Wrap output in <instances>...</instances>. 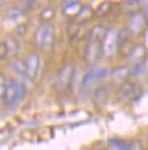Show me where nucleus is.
<instances>
[{
  "instance_id": "nucleus-8",
  "label": "nucleus",
  "mask_w": 148,
  "mask_h": 150,
  "mask_svg": "<svg viewBox=\"0 0 148 150\" xmlns=\"http://www.w3.org/2000/svg\"><path fill=\"white\" fill-rule=\"evenodd\" d=\"M137 93H139V92H138L137 86L134 84H125V85H122V87L120 89L119 95L121 96V98L126 100V98L133 97L134 95H137Z\"/></svg>"
},
{
  "instance_id": "nucleus-16",
  "label": "nucleus",
  "mask_w": 148,
  "mask_h": 150,
  "mask_svg": "<svg viewBox=\"0 0 148 150\" xmlns=\"http://www.w3.org/2000/svg\"><path fill=\"white\" fill-rule=\"evenodd\" d=\"M127 74H128L127 69L119 68V69H116V70L114 71V76H115L116 79H119V80H122V79H125V78L127 76Z\"/></svg>"
},
{
  "instance_id": "nucleus-17",
  "label": "nucleus",
  "mask_w": 148,
  "mask_h": 150,
  "mask_svg": "<svg viewBox=\"0 0 148 150\" xmlns=\"http://www.w3.org/2000/svg\"><path fill=\"white\" fill-rule=\"evenodd\" d=\"M9 55V51H8V47H6V45L3 42L0 43V60H4L6 57Z\"/></svg>"
},
{
  "instance_id": "nucleus-9",
  "label": "nucleus",
  "mask_w": 148,
  "mask_h": 150,
  "mask_svg": "<svg viewBox=\"0 0 148 150\" xmlns=\"http://www.w3.org/2000/svg\"><path fill=\"white\" fill-rule=\"evenodd\" d=\"M63 10L68 16H78L82 6L78 1H65L63 3Z\"/></svg>"
},
{
  "instance_id": "nucleus-7",
  "label": "nucleus",
  "mask_w": 148,
  "mask_h": 150,
  "mask_svg": "<svg viewBox=\"0 0 148 150\" xmlns=\"http://www.w3.org/2000/svg\"><path fill=\"white\" fill-rule=\"evenodd\" d=\"M144 54H146L144 48L141 46H137L132 49V52L128 57V60L131 62V63H133V65L137 63H142V62H144Z\"/></svg>"
},
{
  "instance_id": "nucleus-20",
  "label": "nucleus",
  "mask_w": 148,
  "mask_h": 150,
  "mask_svg": "<svg viewBox=\"0 0 148 150\" xmlns=\"http://www.w3.org/2000/svg\"><path fill=\"white\" fill-rule=\"evenodd\" d=\"M52 15H53V11L49 9V8H47L45 11L42 12V17L43 18H46V20H48V18H51L52 17Z\"/></svg>"
},
{
  "instance_id": "nucleus-3",
  "label": "nucleus",
  "mask_w": 148,
  "mask_h": 150,
  "mask_svg": "<svg viewBox=\"0 0 148 150\" xmlns=\"http://www.w3.org/2000/svg\"><path fill=\"white\" fill-rule=\"evenodd\" d=\"M119 48V32L116 30H107L102 40V52L106 55H112Z\"/></svg>"
},
{
  "instance_id": "nucleus-15",
  "label": "nucleus",
  "mask_w": 148,
  "mask_h": 150,
  "mask_svg": "<svg viewBox=\"0 0 148 150\" xmlns=\"http://www.w3.org/2000/svg\"><path fill=\"white\" fill-rule=\"evenodd\" d=\"M9 18H11L12 21H18L20 18H22V12L18 9H12L9 12Z\"/></svg>"
},
{
  "instance_id": "nucleus-5",
  "label": "nucleus",
  "mask_w": 148,
  "mask_h": 150,
  "mask_svg": "<svg viewBox=\"0 0 148 150\" xmlns=\"http://www.w3.org/2000/svg\"><path fill=\"white\" fill-rule=\"evenodd\" d=\"M25 68H26L27 78H35L40 68V58L37 54H30L25 60Z\"/></svg>"
},
{
  "instance_id": "nucleus-4",
  "label": "nucleus",
  "mask_w": 148,
  "mask_h": 150,
  "mask_svg": "<svg viewBox=\"0 0 148 150\" xmlns=\"http://www.w3.org/2000/svg\"><path fill=\"white\" fill-rule=\"evenodd\" d=\"M109 75V69H104V68H92L88 73L84 75L83 81H82V87L83 89H88V87L101 79H105Z\"/></svg>"
},
{
  "instance_id": "nucleus-21",
  "label": "nucleus",
  "mask_w": 148,
  "mask_h": 150,
  "mask_svg": "<svg viewBox=\"0 0 148 150\" xmlns=\"http://www.w3.org/2000/svg\"><path fill=\"white\" fill-rule=\"evenodd\" d=\"M143 17H144V20H146V22L148 23V6H144V9H143Z\"/></svg>"
},
{
  "instance_id": "nucleus-13",
  "label": "nucleus",
  "mask_w": 148,
  "mask_h": 150,
  "mask_svg": "<svg viewBox=\"0 0 148 150\" xmlns=\"http://www.w3.org/2000/svg\"><path fill=\"white\" fill-rule=\"evenodd\" d=\"M6 47H8V51H9V54H14L17 52V49H18V45H17V42L15 38H12V37H8L6 38V41L4 42Z\"/></svg>"
},
{
  "instance_id": "nucleus-14",
  "label": "nucleus",
  "mask_w": 148,
  "mask_h": 150,
  "mask_svg": "<svg viewBox=\"0 0 148 150\" xmlns=\"http://www.w3.org/2000/svg\"><path fill=\"white\" fill-rule=\"evenodd\" d=\"M146 71V65H144V62H142V63H137L134 64L133 68H132V74L133 76H141V75H143Z\"/></svg>"
},
{
  "instance_id": "nucleus-10",
  "label": "nucleus",
  "mask_w": 148,
  "mask_h": 150,
  "mask_svg": "<svg viewBox=\"0 0 148 150\" xmlns=\"http://www.w3.org/2000/svg\"><path fill=\"white\" fill-rule=\"evenodd\" d=\"M72 68L70 67H65V68H63L62 69V71L59 73V76H58V79H59V84L62 85V86H67L68 85V83H69V80L72 79Z\"/></svg>"
},
{
  "instance_id": "nucleus-1",
  "label": "nucleus",
  "mask_w": 148,
  "mask_h": 150,
  "mask_svg": "<svg viewBox=\"0 0 148 150\" xmlns=\"http://www.w3.org/2000/svg\"><path fill=\"white\" fill-rule=\"evenodd\" d=\"M25 92L26 89L25 86L18 83L17 80H8L5 85V91L3 95V100L5 106H8L9 108H14L22 101L25 97Z\"/></svg>"
},
{
  "instance_id": "nucleus-12",
  "label": "nucleus",
  "mask_w": 148,
  "mask_h": 150,
  "mask_svg": "<svg viewBox=\"0 0 148 150\" xmlns=\"http://www.w3.org/2000/svg\"><path fill=\"white\" fill-rule=\"evenodd\" d=\"M107 31H105V28L102 26H96L94 30H92V33H91V40L94 42H99V41H102L105 35H106Z\"/></svg>"
},
{
  "instance_id": "nucleus-6",
  "label": "nucleus",
  "mask_w": 148,
  "mask_h": 150,
  "mask_svg": "<svg viewBox=\"0 0 148 150\" xmlns=\"http://www.w3.org/2000/svg\"><path fill=\"white\" fill-rule=\"evenodd\" d=\"M144 25H146V20H144L143 15L142 14H134L128 22V31L132 35H136V33H138L143 30Z\"/></svg>"
},
{
  "instance_id": "nucleus-18",
  "label": "nucleus",
  "mask_w": 148,
  "mask_h": 150,
  "mask_svg": "<svg viewBox=\"0 0 148 150\" xmlns=\"http://www.w3.org/2000/svg\"><path fill=\"white\" fill-rule=\"evenodd\" d=\"M5 85H6V81L3 76V74L0 73V96L4 95V91H5Z\"/></svg>"
},
{
  "instance_id": "nucleus-11",
  "label": "nucleus",
  "mask_w": 148,
  "mask_h": 150,
  "mask_svg": "<svg viewBox=\"0 0 148 150\" xmlns=\"http://www.w3.org/2000/svg\"><path fill=\"white\" fill-rule=\"evenodd\" d=\"M109 145L110 148H112L115 150H131L130 149V144H127L126 142H123L121 139H110Z\"/></svg>"
},
{
  "instance_id": "nucleus-19",
  "label": "nucleus",
  "mask_w": 148,
  "mask_h": 150,
  "mask_svg": "<svg viewBox=\"0 0 148 150\" xmlns=\"http://www.w3.org/2000/svg\"><path fill=\"white\" fill-rule=\"evenodd\" d=\"M107 9H109V3H104V4H101L100 6H99V9H97V11H96V14H97V15H102V12L105 14Z\"/></svg>"
},
{
  "instance_id": "nucleus-2",
  "label": "nucleus",
  "mask_w": 148,
  "mask_h": 150,
  "mask_svg": "<svg viewBox=\"0 0 148 150\" xmlns=\"http://www.w3.org/2000/svg\"><path fill=\"white\" fill-rule=\"evenodd\" d=\"M53 36H54V28L51 25H43L36 33V43L43 51H48L53 43Z\"/></svg>"
}]
</instances>
